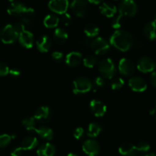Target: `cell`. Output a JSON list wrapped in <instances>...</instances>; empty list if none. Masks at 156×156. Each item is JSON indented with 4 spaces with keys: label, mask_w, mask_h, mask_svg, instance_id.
Masks as SVG:
<instances>
[{
    "label": "cell",
    "mask_w": 156,
    "mask_h": 156,
    "mask_svg": "<svg viewBox=\"0 0 156 156\" xmlns=\"http://www.w3.org/2000/svg\"><path fill=\"white\" fill-rule=\"evenodd\" d=\"M110 44L119 51L126 52L132 46L133 38L129 32L117 30L110 37Z\"/></svg>",
    "instance_id": "1"
},
{
    "label": "cell",
    "mask_w": 156,
    "mask_h": 156,
    "mask_svg": "<svg viewBox=\"0 0 156 156\" xmlns=\"http://www.w3.org/2000/svg\"><path fill=\"white\" fill-rule=\"evenodd\" d=\"M19 31L15 24H7L5 26L0 33V38L3 44H10L18 39Z\"/></svg>",
    "instance_id": "2"
},
{
    "label": "cell",
    "mask_w": 156,
    "mask_h": 156,
    "mask_svg": "<svg viewBox=\"0 0 156 156\" xmlns=\"http://www.w3.org/2000/svg\"><path fill=\"white\" fill-rule=\"evenodd\" d=\"M99 71L102 77L106 79H113L116 73V68L114 62L110 58H106L101 60L99 63Z\"/></svg>",
    "instance_id": "3"
},
{
    "label": "cell",
    "mask_w": 156,
    "mask_h": 156,
    "mask_svg": "<svg viewBox=\"0 0 156 156\" xmlns=\"http://www.w3.org/2000/svg\"><path fill=\"white\" fill-rule=\"evenodd\" d=\"M93 88L91 81L85 77H79L73 82V91L76 94H83L89 92Z\"/></svg>",
    "instance_id": "4"
},
{
    "label": "cell",
    "mask_w": 156,
    "mask_h": 156,
    "mask_svg": "<svg viewBox=\"0 0 156 156\" xmlns=\"http://www.w3.org/2000/svg\"><path fill=\"white\" fill-rule=\"evenodd\" d=\"M8 13L12 16H23L27 14H35V10L32 8L27 7L24 4L18 2H14L9 5L7 9Z\"/></svg>",
    "instance_id": "5"
},
{
    "label": "cell",
    "mask_w": 156,
    "mask_h": 156,
    "mask_svg": "<svg viewBox=\"0 0 156 156\" xmlns=\"http://www.w3.org/2000/svg\"><path fill=\"white\" fill-rule=\"evenodd\" d=\"M137 5L134 0H122L119 5V13L128 17H132L137 13Z\"/></svg>",
    "instance_id": "6"
},
{
    "label": "cell",
    "mask_w": 156,
    "mask_h": 156,
    "mask_svg": "<svg viewBox=\"0 0 156 156\" xmlns=\"http://www.w3.org/2000/svg\"><path fill=\"white\" fill-rule=\"evenodd\" d=\"M90 47L95 54L102 55L109 51L110 46L108 41H106L104 38L99 37L92 41Z\"/></svg>",
    "instance_id": "7"
},
{
    "label": "cell",
    "mask_w": 156,
    "mask_h": 156,
    "mask_svg": "<svg viewBox=\"0 0 156 156\" xmlns=\"http://www.w3.org/2000/svg\"><path fill=\"white\" fill-rule=\"evenodd\" d=\"M136 67L141 73H152L156 68V63L151 57L144 56L139 59Z\"/></svg>",
    "instance_id": "8"
},
{
    "label": "cell",
    "mask_w": 156,
    "mask_h": 156,
    "mask_svg": "<svg viewBox=\"0 0 156 156\" xmlns=\"http://www.w3.org/2000/svg\"><path fill=\"white\" fill-rule=\"evenodd\" d=\"M82 149L87 156H96L100 152V146L96 140L90 139L83 143Z\"/></svg>",
    "instance_id": "9"
},
{
    "label": "cell",
    "mask_w": 156,
    "mask_h": 156,
    "mask_svg": "<svg viewBox=\"0 0 156 156\" xmlns=\"http://www.w3.org/2000/svg\"><path fill=\"white\" fill-rule=\"evenodd\" d=\"M88 0H72L70 6L73 13L78 17L85 16L88 9Z\"/></svg>",
    "instance_id": "10"
},
{
    "label": "cell",
    "mask_w": 156,
    "mask_h": 156,
    "mask_svg": "<svg viewBox=\"0 0 156 156\" xmlns=\"http://www.w3.org/2000/svg\"><path fill=\"white\" fill-rule=\"evenodd\" d=\"M118 69L121 75L124 76H130L134 73L136 66L132 61L129 59L122 58L119 62Z\"/></svg>",
    "instance_id": "11"
},
{
    "label": "cell",
    "mask_w": 156,
    "mask_h": 156,
    "mask_svg": "<svg viewBox=\"0 0 156 156\" xmlns=\"http://www.w3.org/2000/svg\"><path fill=\"white\" fill-rule=\"evenodd\" d=\"M50 11L56 14L63 15L66 13L69 7L68 0H50L48 3Z\"/></svg>",
    "instance_id": "12"
},
{
    "label": "cell",
    "mask_w": 156,
    "mask_h": 156,
    "mask_svg": "<svg viewBox=\"0 0 156 156\" xmlns=\"http://www.w3.org/2000/svg\"><path fill=\"white\" fill-rule=\"evenodd\" d=\"M18 41L23 47L27 49H30L33 47L35 38H34V35L32 32L28 30L27 29L24 28L19 32Z\"/></svg>",
    "instance_id": "13"
},
{
    "label": "cell",
    "mask_w": 156,
    "mask_h": 156,
    "mask_svg": "<svg viewBox=\"0 0 156 156\" xmlns=\"http://www.w3.org/2000/svg\"><path fill=\"white\" fill-rule=\"evenodd\" d=\"M128 84L129 88L136 92H143L147 89V83L145 80L139 76L131 78L128 80Z\"/></svg>",
    "instance_id": "14"
},
{
    "label": "cell",
    "mask_w": 156,
    "mask_h": 156,
    "mask_svg": "<svg viewBox=\"0 0 156 156\" xmlns=\"http://www.w3.org/2000/svg\"><path fill=\"white\" fill-rule=\"evenodd\" d=\"M90 108L93 115L96 117H102L106 112V106L105 104L97 99H93L90 102Z\"/></svg>",
    "instance_id": "15"
},
{
    "label": "cell",
    "mask_w": 156,
    "mask_h": 156,
    "mask_svg": "<svg viewBox=\"0 0 156 156\" xmlns=\"http://www.w3.org/2000/svg\"><path fill=\"white\" fill-rule=\"evenodd\" d=\"M81 61H83L82 54L77 51L70 52L66 56L65 58L66 64L70 67H75L80 65Z\"/></svg>",
    "instance_id": "16"
},
{
    "label": "cell",
    "mask_w": 156,
    "mask_h": 156,
    "mask_svg": "<svg viewBox=\"0 0 156 156\" xmlns=\"http://www.w3.org/2000/svg\"><path fill=\"white\" fill-rule=\"evenodd\" d=\"M52 45V41L50 38L47 35H43L40 37L36 41V47L38 50L41 53H46L49 51Z\"/></svg>",
    "instance_id": "17"
},
{
    "label": "cell",
    "mask_w": 156,
    "mask_h": 156,
    "mask_svg": "<svg viewBox=\"0 0 156 156\" xmlns=\"http://www.w3.org/2000/svg\"><path fill=\"white\" fill-rule=\"evenodd\" d=\"M56 152L55 146L50 143L42 144L37 149V155L38 156H54Z\"/></svg>",
    "instance_id": "18"
},
{
    "label": "cell",
    "mask_w": 156,
    "mask_h": 156,
    "mask_svg": "<svg viewBox=\"0 0 156 156\" xmlns=\"http://www.w3.org/2000/svg\"><path fill=\"white\" fill-rule=\"evenodd\" d=\"M32 130L35 131L37 133L38 136H39L41 138H42L43 140H47V141H50L53 139L54 136V133L50 128L47 127V126H40L39 128H32Z\"/></svg>",
    "instance_id": "19"
},
{
    "label": "cell",
    "mask_w": 156,
    "mask_h": 156,
    "mask_svg": "<svg viewBox=\"0 0 156 156\" xmlns=\"http://www.w3.org/2000/svg\"><path fill=\"white\" fill-rule=\"evenodd\" d=\"M99 11H100L101 14L105 15L107 18H112L116 15L117 9L112 3L103 2L99 6Z\"/></svg>",
    "instance_id": "20"
},
{
    "label": "cell",
    "mask_w": 156,
    "mask_h": 156,
    "mask_svg": "<svg viewBox=\"0 0 156 156\" xmlns=\"http://www.w3.org/2000/svg\"><path fill=\"white\" fill-rule=\"evenodd\" d=\"M119 152L123 156H136L138 152L136 150V146L132 143H126L119 146Z\"/></svg>",
    "instance_id": "21"
},
{
    "label": "cell",
    "mask_w": 156,
    "mask_h": 156,
    "mask_svg": "<svg viewBox=\"0 0 156 156\" xmlns=\"http://www.w3.org/2000/svg\"><path fill=\"white\" fill-rule=\"evenodd\" d=\"M143 34L151 41L156 40V23L154 21L147 23L143 28Z\"/></svg>",
    "instance_id": "22"
},
{
    "label": "cell",
    "mask_w": 156,
    "mask_h": 156,
    "mask_svg": "<svg viewBox=\"0 0 156 156\" xmlns=\"http://www.w3.org/2000/svg\"><path fill=\"white\" fill-rule=\"evenodd\" d=\"M38 141L36 137L28 136L21 141V146L20 147L23 150H32V149H35L38 146Z\"/></svg>",
    "instance_id": "23"
},
{
    "label": "cell",
    "mask_w": 156,
    "mask_h": 156,
    "mask_svg": "<svg viewBox=\"0 0 156 156\" xmlns=\"http://www.w3.org/2000/svg\"><path fill=\"white\" fill-rule=\"evenodd\" d=\"M54 40L58 44H63L67 41L68 38V34L63 28H56L54 31Z\"/></svg>",
    "instance_id": "24"
},
{
    "label": "cell",
    "mask_w": 156,
    "mask_h": 156,
    "mask_svg": "<svg viewBox=\"0 0 156 156\" xmlns=\"http://www.w3.org/2000/svg\"><path fill=\"white\" fill-rule=\"evenodd\" d=\"M50 116V109L47 106H41L36 110L34 114V118L37 120H47Z\"/></svg>",
    "instance_id": "25"
},
{
    "label": "cell",
    "mask_w": 156,
    "mask_h": 156,
    "mask_svg": "<svg viewBox=\"0 0 156 156\" xmlns=\"http://www.w3.org/2000/svg\"><path fill=\"white\" fill-rule=\"evenodd\" d=\"M59 18L55 15H48L44 18V25L47 28L56 27L59 24Z\"/></svg>",
    "instance_id": "26"
},
{
    "label": "cell",
    "mask_w": 156,
    "mask_h": 156,
    "mask_svg": "<svg viewBox=\"0 0 156 156\" xmlns=\"http://www.w3.org/2000/svg\"><path fill=\"white\" fill-rule=\"evenodd\" d=\"M102 131V126L96 123H91L89 124L87 129V136L90 138H95L98 136Z\"/></svg>",
    "instance_id": "27"
},
{
    "label": "cell",
    "mask_w": 156,
    "mask_h": 156,
    "mask_svg": "<svg viewBox=\"0 0 156 156\" xmlns=\"http://www.w3.org/2000/svg\"><path fill=\"white\" fill-rule=\"evenodd\" d=\"M99 29L98 26L94 24H88L84 27V34L88 37H95L99 34Z\"/></svg>",
    "instance_id": "28"
},
{
    "label": "cell",
    "mask_w": 156,
    "mask_h": 156,
    "mask_svg": "<svg viewBox=\"0 0 156 156\" xmlns=\"http://www.w3.org/2000/svg\"><path fill=\"white\" fill-rule=\"evenodd\" d=\"M83 63L87 68H93L97 63V58L94 55H89L83 59Z\"/></svg>",
    "instance_id": "29"
},
{
    "label": "cell",
    "mask_w": 156,
    "mask_h": 156,
    "mask_svg": "<svg viewBox=\"0 0 156 156\" xmlns=\"http://www.w3.org/2000/svg\"><path fill=\"white\" fill-rule=\"evenodd\" d=\"M124 23V16L121 14H118L117 15L113 17L112 21V27L114 29H119L122 26Z\"/></svg>",
    "instance_id": "30"
},
{
    "label": "cell",
    "mask_w": 156,
    "mask_h": 156,
    "mask_svg": "<svg viewBox=\"0 0 156 156\" xmlns=\"http://www.w3.org/2000/svg\"><path fill=\"white\" fill-rule=\"evenodd\" d=\"M23 126L27 129V130L31 131L32 128L35 127V119L34 118V117H27V118L24 119L21 122Z\"/></svg>",
    "instance_id": "31"
},
{
    "label": "cell",
    "mask_w": 156,
    "mask_h": 156,
    "mask_svg": "<svg viewBox=\"0 0 156 156\" xmlns=\"http://www.w3.org/2000/svg\"><path fill=\"white\" fill-rule=\"evenodd\" d=\"M125 85V81L122 78H116L114 79L111 82V88L113 90H118L122 88Z\"/></svg>",
    "instance_id": "32"
},
{
    "label": "cell",
    "mask_w": 156,
    "mask_h": 156,
    "mask_svg": "<svg viewBox=\"0 0 156 156\" xmlns=\"http://www.w3.org/2000/svg\"><path fill=\"white\" fill-rule=\"evenodd\" d=\"M11 140H12V137L8 134L0 135V148H4L7 146L10 143Z\"/></svg>",
    "instance_id": "33"
},
{
    "label": "cell",
    "mask_w": 156,
    "mask_h": 156,
    "mask_svg": "<svg viewBox=\"0 0 156 156\" xmlns=\"http://www.w3.org/2000/svg\"><path fill=\"white\" fill-rule=\"evenodd\" d=\"M137 152H147L150 149V145L146 142H140L136 146Z\"/></svg>",
    "instance_id": "34"
},
{
    "label": "cell",
    "mask_w": 156,
    "mask_h": 156,
    "mask_svg": "<svg viewBox=\"0 0 156 156\" xmlns=\"http://www.w3.org/2000/svg\"><path fill=\"white\" fill-rule=\"evenodd\" d=\"M61 22L64 24V26H69L72 23V18L70 14L64 13L61 15Z\"/></svg>",
    "instance_id": "35"
},
{
    "label": "cell",
    "mask_w": 156,
    "mask_h": 156,
    "mask_svg": "<svg viewBox=\"0 0 156 156\" xmlns=\"http://www.w3.org/2000/svg\"><path fill=\"white\" fill-rule=\"evenodd\" d=\"M94 85L97 88H103L106 85L105 78L102 77V76H98V77H96L94 80Z\"/></svg>",
    "instance_id": "36"
},
{
    "label": "cell",
    "mask_w": 156,
    "mask_h": 156,
    "mask_svg": "<svg viewBox=\"0 0 156 156\" xmlns=\"http://www.w3.org/2000/svg\"><path fill=\"white\" fill-rule=\"evenodd\" d=\"M9 74V68L5 62H0V76H6Z\"/></svg>",
    "instance_id": "37"
},
{
    "label": "cell",
    "mask_w": 156,
    "mask_h": 156,
    "mask_svg": "<svg viewBox=\"0 0 156 156\" xmlns=\"http://www.w3.org/2000/svg\"><path fill=\"white\" fill-rule=\"evenodd\" d=\"M84 129L82 127H77L75 129V130L73 131V137H74L76 140H80V139L82 138L84 136Z\"/></svg>",
    "instance_id": "38"
},
{
    "label": "cell",
    "mask_w": 156,
    "mask_h": 156,
    "mask_svg": "<svg viewBox=\"0 0 156 156\" xmlns=\"http://www.w3.org/2000/svg\"><path fill=\"white\" fill-rule=\"evenodd\" d=\"M51 57L57 62H61L63 59V57H64V54L60 51H54L52 53Z\"/></svg>",
    "instance_id": "39"
},
{
    "label": "cell",
    "mask_w": 156,
    "mask_h": 156,
    "mask_svg": "<svg viewBox=\"0 0 156 156\" xmlns=\"http://www.w3.org/2000/svg\"><path fill=\"white\" fill-rule=\"evenodd\" d=\"M23 151L24 150H23L21 147L15 148V149H13V150H12V152H11V155L12 156H21Z\"/></svg>",
    "instance_id": "40"
},
{
    "label": "cell",
    "mask_w": 156,
    "mask_h": 156,
    "mask_svg": "<svg viewBox=\"0 0 156 156\" xmlns=\"http://www.w3.org/2000/svg\"><path fill=\"white\" fill-rule=\"evenodd\" d=\"M20 73H20V71L18 69L13 68L9 69V74L12 76H13V77H18V76H20Z\"/></svg>",
    "instance_id": "41"
},
{
    "label": "cell",
    "mask_w": 156,
    "mask_h": 156,
    "mask_svg": "<svg viewBox=\"0 0 156 156\" xmlns=\"http://www.w3.org/2000/svg\"><path fill=\"white\" fill-rule=\"evenodd\" d=\"M150 82L151 85L156 88V72H152L151 76H150Z\"/></svg>",
    "instance_id": "42"
},
{
    "label": "cell",
    "mask_w": 156,
    "mask_h": 156,
    "mask_svg": "<svg viewBox=\"0 0 156 156\" xmlns=\"http://www.w3.org/2000/svg\"><path fill=\"white\" fill-rule=\"evenodd\" d=\"M103 1V0H88L89 2L92 3V4H99V3H101Z\"/></svg>",
    "instance_id": "43"
},
{
    "label": "cell",
    "mask_w": 156,
    "mask_h": 156,
    "mask_svg": "<svg viewBox=\"0 0 156 156\" xmlns=\"http://www.w3.org/2000/svg\"><path fill=\"white\" fill-rule=\"evenodd\" d=\"M155 112H156L155 108H151V109L149 111L150 115H154V114H155Z\"/></svg>",
    "instance_id": "44"
},
{
    "label": "cell",
    "mask_w": 156,
    "mask_h": 156,
    "mask_svg": "<svg viewBox=\"0 0 156 156\" xmlns=\"http://www.w3.org/2000/svg\"><path fill=\"white\" fill-rule=\"evenodd\" d=\"M143 156H156V155L154 153H148V154H146V155H145Z\"/></svg>",
    "instance_id": "45"
},
{
    "label": "cell",
    "mask_w": 156,
    "mask_h": 156,
    "mask_svg": "<svg viewBox=\"0 0 156 156\" xmlns=\"http://www.w3.org/2000/svg\"><path fill=\"white\" fill-rule=\"evenodd\" d=\"M67 156H78V155H76V154H74V153H69L68 155H67Z\"/></svg>",
    "instance_id": "46"
},
{
    "label": "cell",
    "mask_w": 156,
    "mask_h": 156,
    "mask_svg": "<svg viewBox=\"0 0 156 156\" xmlns=\"http://www.w3.org/2000/svg\"><path fill=\"white\" fill-rule=\"evenodd\" d=\"M154 21L156 23V14L154 15Z\"/></svg>",
    "instance_id": "47"
},
{
    "label": "cell",
    "mask_w": 156,
    "mask_h": 156,
    "mask_svg": "<svg viewBox=\"0 0 156 156\" xmlns=\"http://www.w3.org/2000/svg\"><path fill=\"white\" fill-rule=\"evenodd\" d=\"M9 1H10L11 2H15V0H9Z\"/></svg>",
    "instance_id": "48"
},
{
    "label": "cell",
    "mask_w": 156,
    "mask_h": 156,
    "mask_svg": "<svg viewBox=\"0 0 156 156\" xmlns=\"http://www.w3.org/2000/svg\"><path fill=\"white\" fill-rule=\"evenodd\" d=\"M155 108H156V99H155Z\"/></svg>",
    "instance_id": "49"
}]
</instances>
